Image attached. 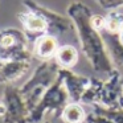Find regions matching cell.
Listing matches in <instances>:
<instances>
[{
	"mask_svg": "<svg viewBox=\"0 0 123 123\" xmlns=\"http://www.w3.org/2000/svg\"><path fill=\"white\" fill-rule=\"evenodd\" d=\"M91 109L97 114L106 117L112 123H123V109H105L101 106H93Z\"/></svg>",
	"mask_w": 123,
	"mask_h": 123,
	"instance_id": "cell-17",
	"label": "cell"
},
{
	"mask_svg": "<svg viewBox=\"0 0 123 123\" xmlns=\"http://www.w3.org/2000/svg\"><path fill=\"white\" fill-rule=\"evenodd\" d=\"M123 27V12L119 9L109 11V13L105 16V28L103 32L109 35H119L120 29Z\"/></svg>",
	"mask_w": 123,
	"mask_h": 123,
	"instance_id": "cell-15",
	"label": "cell"
},
{
	"mask_svg": "<svg viewBox=\"0 0 123 123\" xmlns=\"http://www.w3.org/2000/svg\"><path fill=\"white\" fill-rule=\"evenodd\" d=\"M70 97L64 81L60 75H57L56 81L50 85V87L45 91L38 105L32 110L29 117V123H40L46 118L61 117V112L70 103Z\"/></svg>",
	"mask_w": 123,
	"mask_h": 123,
	"instance_id": "cell-3",
	"label": "cell"
},
{
	"mask_svg": "<svg viewBox=\"0 0 123 123\" xmlns=\"http://www.w3.org/2000/svg\"><path fill=\"white\" fill-rule=\"evenodd\" d=\"M122 83H123V75L118 70L114 69L110 74H107V77L103 80L99 102L97 106L105 107V109H123Z\"/></svg>",
	"mask_w": 123,
	"mask_h": 123,
	"instance_id": "cell-7",
	"label": "cell"
},
{
	"mask_svg": "<svg viewBox=\"0 0 123 123\" xmlns=\"http://www.w3.org/2000/svg\"><path fill=\"white\" fill-rule=\"evenodd\" d=\"M102 35H103L112 66H114L115 70H118L123 75V45L120 44L117 35H109V33H105V32H102Z\"/></svg>",
	"mask_w": 123,
	"mask_h": 123,
	"instance_id": "cell-12",
	"label": "cell"
},
{
	"mask_svg": "<svg viewBox=\"0 0 123 123\" xmlns=\"http://www.w3.org/2000/svg\"><path fill=\"white\" fill-rule=\"evenodd\" d=\"M61 120L64 123H85L87 114L81 103L70 102L61 112Z\"/></svg>",
	"mask_w": 123,
	"mask_h": 123,
	"instance_id": "cell-14",
	"label": "cell"
},
{
	"mask_svg": "<svg viewBox=\"0 0 123 123\" xmlns=\"http://www.w3.org/2000/svg\"><path fill=\"white\" fill-rule=\"evenodd\" d=\"M122 107H123V83H122Z\"/></svg>",
	"mask_w": 123,
	"mask_h": 123,
	"instance_id": "cell-22",
	"label": "cell"
},
{
	"mask_svg": "<svg viewBox=\"0 0 123 123\" xmlns=\"http://www.w3.org/2000/svg\"><path fill=\"white\" fill-rule=\"evenodd\" d=\"M32 68V60H13L0 57V83L13 85Z\"/></svg>",
	"mask_w": 123,
	"mask_h": 123,
	"instance_id": "cell-9",
	"label": "cell"
},
{
	"mask_svg": "<svg viewBox=\"0 0 123 123\" xmlns=\"http://www.w3.org/2000/svg\"><path fill=\"white\" fill-rule=\"evenodd\" d=\"M58 75L64 81V85L69 93L70 101L75 103H81L83 94L91 83V77L82 75L73 72L72 69H58Z\"/></svg>",
	"mask_w": 123,
	"mask_h": 123,
	"instance_id": "cell-8",
	"label": "cell"
},
{
	"mask_svg": "<svg viewBox=\"0 0 123 123\" xmlns=\"http://www.w3.org/2000/svg\"><path fill=\"white\" fill-rule=\"evenodd\" d=\"M58 48L60 44L56 36L43 35L35 38L32 53L41 61H50V60H54V56H56Z\"/></svg>",
	"mask_w": 123,
	"mask_h": 123,
	"instance_id": "cell-11",
	"label": "cell"
},
{
	"mask_svg": "<svg viewBox=\"0 0 123 123\" xmlns=\"http://www.w3.org/2000/svg\"><path fill=\"white\" fill-rule=\"evenodd\" d=\"M1 102L6 105L4 123H29L31 110L17 86L7 85L3 90Z\"/></svg>",
	"mask_w": 123,
	"mask_h": 123,
	"instance_id": "cell-5",
	"label": "cell"
},
{
	"mask_svg": "<svg viewBox=\"0 0 123 123\" xmlns=\"http://www.w3.org/2000/svg\"><path fill=\"white\" fill-rule=\"evenodd\" d=\"M118 38H119L120 44H122V45H123V27H122V29H120L119 35H118Z\"/></svg>",
	"mask_w": 123,
	"mask_h": 123,
	"instance_id": "cell-20",
	"label": "cell"
},
{
	"mask_svg": "<svg viewBox=\"0 0 123 123\" xmlns=\"http://www.w3.org/2000/svg\"><path fill=\"white\" fill-rule=\"evenodd\" d=\"M21 4L24 6L25 9L37 12L46 20L49 25V35L57 37V36L65 35L72 29H74V25H73L72 20L68 17V15H61L50 8H46V7L38 4L36 0H21Z\"/></svg>",
	"mask_w": 123,
	"mask_h": 123,
	"instance_id": "cell-6",
	"label": "cell"
},
{
	"mask_svg": "<svg viewBox=\"0 0 123 123\" xmlns=\"http://www.w3.org/2000/svg\"><path fill=\"white\" fill-rule=\"evenodd\" d=\"M102 85H103V80L97 77H91V83L87 87L86 93L83 94L81 105H90V106H97L99 102V95H101Z\"/></svg>",
	"mask_w": 123,
	"mask_h": 123,
	"instance_id": "cell-16",
	"label": "cell"
},
{
	"mask_svg": "<svg viewBox=\"0 0 123 123\" xmlns=\"http://www.w3.org/2000/svg\"><path fill=\"white\" fill-rule=\"evenodd\" d=\"M41 123H52V120L49 119V118H46V119H44V120H43V122H41Z\"/></svg>",
	"mask_w": 123,
	"mask_h": 123,
	"instance_id": "cell-21",
	"label": "cell"
},
{
	"mask_svg": "<svg viewBox=\"0 0 123 123\" xmlns=\"http://www.w3.org/2000/svg\"><path fill=\"white\" fill-rule=\"evenodd\" d=\"M95 1L106 11H114L123 7V0H95Z\"/></svg>",
	"mask_w": 123,
	"mask_h": 123,
	"instance_id": "cell-18",
	"label": "cell"
},
{
	"mask_svg": "<svg viewBox=\"0 0 123 123\" xmlns=\"http://www.w3.org/2000/svg\"><path fill=\"white\" fill-rule=\"evenodd\" d=\"M58 69L60 66L54 62V60L41 61L40 65L33 70L32 75L28 78V81H25L19 87L31 112L38 105L45 91L56 81L57 75H58Z\"/></svg>",
	"mask_w": 123,
	"mask_h": 123,
	"instance_id": "cell-2",
	"label": "cell"
},
{
	"mask_svg": "<svg viewBox=\"0 0 123 123\" xmlns=\"http://www.w3.org/2000/svg\"><path fill=\"white\" fill-rule=\"evenodd\" d=\"M85 123H112L110 119H107L106 117L101 114H97V112H90L87 114V118H86V122Z\"/></svg>",
	"mask_w": 123,
	"mask_h": 123,
	"instance_id": "cell-19",
	"label": "cell"
},
{
	"mask_svg": "<svg viewBox=\"0 0 123 123\" xmlns=\"http://www.w3.org/2000/svg\"><path fill=\"white\" fill-rule=\"evenodd\" d=\"M20 24L23 25L28 35L35 36L36 38L40 37L43 35H49V25L46 20L37 12L29 11V9H24L17 15Z\"/></svg>",
	"mask_w": 123,
	"mask_h": 123,
	"instance_id": "cell-10",
	"label": "cell"
},
{
	"mask_svg": "<svg viewBox=\"0 0 123 123\" xmlns=\"http://www.w3.org/2000/svg\"><path fill=\"white\" fill-rule=\"evenodd\" d=\"M0 57L13 60H32L29 49V36L17 28L0 31Z\"/></svg>",
	"mask_w": 123,
	"mask_h": 123,
	"instance_id": "cell-4",
	"label": "cell"
},
{
	"mask_svg": "<svg viewBox=\"0 0 123 123\" xmlns=\"http://www.w3.org/2000/svg\"><path fill=\"white\" fill-rule=\"evenodd\" d=\"M80 58V52L73 45H61L54 56V62L61 69H72Z\"/></svg>",
	"mask_w": 123,
	"mask_h": 123,
	"instance_id": "cell-13",
	"label": "cell"
},
{
	"mask_svg": "<svg viewBox=\"0 0 123 123\" xmlns=\"http://www.w3.org/2000/svg\"><path fill=\"white\" fill-rule=\"evenodd\" d=\"M66 15L74 25L82 54L95 72L110 74L114 70L102 32L91 23L93 12L82 1H72L66 7Z\"/></svg>",
	"mask_w": 123,
	"mask_h": 123,
	"instance_id": "cell-1",
	"label": "cell"
}]
</instances>
